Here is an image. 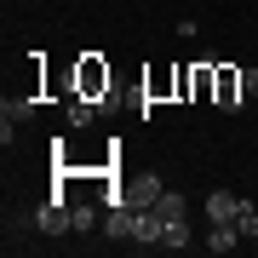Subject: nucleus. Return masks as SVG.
<instances>
[{
	"mask_svg": "<svg viewBox=\"0 0 258 258\" xmlns=\"http://www.w3.org/2000/svg\"><path fill=\"white\" fill-rule=\"evenodd\" d=\"M235 230H241V241H258V207L241 195V207H235Z\"/></svg>",
	"mask_w": 258,
	"mask_h": 258,
	"instance_id": "nucleus-9",
	"label": "nucleus"
},
{
	"mask_svg": "<svg viewBox=\"0 0 258 258\" xmlns=\"http://www.w3.org/2000/svg\"><path fill=\"white\" fill-rule=\"evenodd\" d=\"M161 189H166V184H161L155 172H138L120 195H126V207H155V201H161Z\"/></svg>",
	"mask_w": 258,
	"mask_h": 258,
	"instance_id": "nucleus-3",
	"label": "nucleus"
},
{
	"mask_svg": "<svg viewBox=\"0 0 258 258\" xmlns=\"http://www.w3.org/2000/svg\"><path fill=\"white\" fill-rule=\"evenodd\" d=\"M92 120H98V98H69V126H92Z\"/></svg>",
	"mask_w": 258,
	"mask_h": 258,
	"instance_id": "nucleus-8",
	"label": "nucleus"
},
{
	"mask_svg": "<svg viewBox=\"0 0 258 258\" xmlns=\"http://www.w3.org/2000/svg\"><path fill=\"white\" fill-rule=\"evenodd\" d=\"M241 98H258V69H241Z\"/></svg>",
	"mask_w": 258,
	"mask_h": 258,
	"instance_id": "nucleus-14",
	"label": "nucleus"
},
{
	"mask_svg": "<svg viewBox=\"0 0 258 258\" xmlns=\"http://www.w3.org/2000/svg\"><path fill=\"white\" fill-rule=\"evenodd\" d=\"M155 212H161L166 224H172V218H184L189 207H184V195H172V189H161V201H155Z\"/></svg>",
	"mask_w": 258,
	"mask_h": 258,
	"instance_id": "nucleus-11",
	"label": "nucleus"
},
{
	"mask_svg": "<svg viewBox=\"0 0 258 258\" xmlns=\"http://www.w3.org/2000/svg\"><path fill=\"white\" fill-rule=\"evenodd\" d=\"M35 115V98H6V120H29Z\"/></svg>",
	"mask_w": 258,
	"mask_h": 258,
	"instance_id": "nucleus-13",
	"label": "nucleus"
},
{
	"mask_svg": "<svg viewBox=\"0 0 258 258\" xmlns=\"http://www.w3.org/2000/svg\"><path fill=\"white\" fill-rule=\"evenodd\" d=\"M235 207H241L235 189H212L207 195V224H235Z\"/></svg>",
	"mask_w": 258,
	"mask_h": 258,
	"instance_id": "nucleus-4",
	"label": "nucleus"
},
{
	"mask_svg": "<svg viewBox=\"0 0 258 258\" xmlns=\"http://www.w3.org/2000/svg\"><path fill=\"white\" fill-rule=\"evenodd\" d=\"M98 86H109V69H98V63H92V57H86V63H81V92H86V98H92V92H98Z\"/></svg>",
	"mask_w": 258,
	"mask_h": 258,
	"instance_id": "nucleus-10",
	"label": "nucleus"
},
{
	"mask_svg": "<svg viewBox=\"0 0 258 258\" xmlns=\"http://www.w3.org/2000/svg\"><path fill=\"white\" fill-rule=\"evenodd\" d=\"M69 207H75L69 195H46V201L35 207V230L40 235H75V212Z\"/></svg>",
	"mask_w": 258,
	"mask_h": 258,
	"instance_id": "nucleus-1",
	"label": "nucleus"
},
{
	"mask_svg": "<svg viewBox=\"0 0 258 258\" xmlns=\"http://www.w3.org/2000/svg\"><path fill=\"white\" fill-rule=\"evenodd\" d=\"M132 224H138V207H126V201H115L103 212V235L109 241H132Z\"/></svg>",
	"mask_w": 258,
	"mask_h": 258,
	"instance_id": "nucleus-2",
	"label": "nucleus"
},
{
	"mask_svg": "<svg viewBox=\"0 0 258 258\" xmlns=\"http://www.w3.org/2000/svg\"><path fill=\"white\" fill-rule=\"evenodd\" d=\"M218 109H241V69H218Z\"/></svg>",
	"mask_w": 258,
	"mask_h": 258,
	"instance_id": "nucleus-6",
	"label": "nucleus"
},
{
	"mask_svg": "<svg viewBox=\"0 0 258 258\" xmlns=\"http://www.w3.org/2000/svg\"><path fill=\"white\" fill-rule=\"evenodd\" d=\"M184 247H195L189 218H172V224H166V235H161V252H184Z\"/></svg>",
	"mask_w": 258,
	"mask_h": 258,
	"instance_id": "nucleus-7",
	"label": "nucleus"
},
{
	"mask_svg": "<svg viewBox=\"0 0 258 258\" xmlns=\"http://www.w3.org/2000/svg\"><path fill=\"white\" fill-rule=\"evenodd\" d=\"M207 252H235L241 247V230L235 224H207V241H201Z\"/></svg>",
	"mask_w": 258,
	"mask_h": 258,
	"instance_id": "nucleus-5",
	"label": "nucleus"
},
{
	"mask_svg": "<svg viewBox=\"0 0 258 258\" xmlns=\"http://www.w3.org/2000/svg\"><path fill=\"white\" fill-rule=\"evenodd\" d=\"M69 212H75V235H86V230H92V224H98V212H92V201H75Z\"/></svg>",
	"mask_w": 258,
	"mask_h": 258,
	"instance_id": "nucleus-12",
	"label": "nucleus"
}]
</instances>
